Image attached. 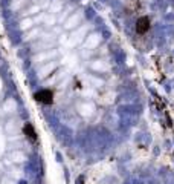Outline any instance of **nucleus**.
<instances>
[{
  "instance_id": "2",
  "label": "nucleus",
  "mask_w": 174,
  "mask_h": 184,
  "mask_svg": "<svg viewBox=\"0 0 174 184\" xmlns=\"http://www.w3.org/2000/svg\"><path fill=\"white\" fill-rule=\"evenodd\" d=\"M150 29V19L148 17H141L136 22V32L137 34H145Z\"/></svg>"
},
{
  "instance_id": "3",
  "label": "nucleus",
  "mask_w": 174,
  "mask_h": 184,
  "mask_svg": "<svg viewBox=\"0 0 174 184\" xmlns=\"http://www.w3.org/2000/svg\"><path fill=\"white\" fill-rule=\"evenodd\" d=\"M25 133H26V135H28L32 141H35V138H37V137H35V132H34V129H32V126H31V124H26V126H25Z\"/></svg>"
},
{
  "instance_id": "1",
  "label": "nucleus",
  "mask_w": 174,
  "mask_h": 184,
  "mask_svg": "<svg viewBox=\"0 0 174 184\" xmlns=\"http://www.w3.org/2000/svg\"><path fill=\"white\" fill-rule=\"evenodd\" d=\"M35 98H37V101L43 103V104H52L53 94H52V91H49V89H43V91L35 94Z\"/></svg>"
}]
</instances>
